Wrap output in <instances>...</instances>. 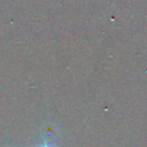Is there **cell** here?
I'll return each mask as SVG.
<instances>
[{"label": "cell", "instance_id": "obj_1", "mask_svg": "<svg viewBox=\"0 0 147 147\" xmlns=\"http://www.w3.org/2000/svg\"><path fill=\"white\" fill-rule=\"evenodd\" d=\"M45 147H49V146H45Z\"/></svg>", "mask_w": 147, "mask_h": 147}]
</instances>
